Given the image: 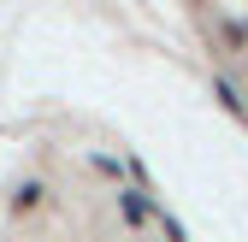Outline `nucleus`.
<instances>
[{
	"label": "nucleus",
	"instance_id": "obj_2",
	"mask_svg": "<svg viewBox=\"0 0 248 242\" xmlns=\"http://www.w3.org/2000/svg\"><path fill=\"white\" fill-rule=\"evenodd\" d=\"M213 89H219V101H225V106H231V112H248V101H236V89H231V83H225V77H219V83H213Z\"/></svg>",
	"mask_w": 248,
	"mask_h": 242
},
{
	"label": "nucleus",
	"instance_id": "obj_3",
	"mask_svg": "<svg viewBox=\"0 0 248 242\" xmlns=\"http://www.w3.org/2000/svg\"><path fill=\"white\" fill-rule=\"evenodd\" d=\"M154 213H160V225H166V236H171V242H189V236H183V225L166 213V207H154Z\"/></svg>",
	"mask_w": 248,
	"mask_h": 242
},
{
	"label": "nucleus",
	"instance_id": "obj_1",
	"mask_svg": "<svg viewBox=\"0 0 248 242\" xmlns=\"http://www.w3.org/2000/svg\"><path fill=\"white\" fill-rule=\"evenodd\" d=\"M118 207H124V219H130V225L148 219V201H142V195H118Z\"/></svg>",
	"mask_w": 248,
	"mask_h": 242
}]
</instances>
